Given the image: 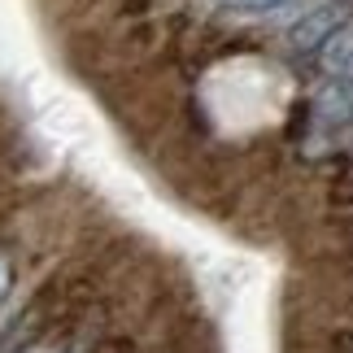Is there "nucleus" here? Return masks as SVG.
Masks as SVG:
<instances>
[{"label":"nucleus","mask_w":353,"mask_h":353,"mask_svg":"<svg viewBox=\"0 0 353 353\" xmlns=\"http://www.w3.org/2000/svg\"><path fill=\"white\" fill-rule=\"evenodd\" d=\"M349 22H353V0H323V5H314L310 13H301L292 22L288 44L296 52H319L332 35L349 31Z\"/></svg>","instance_id":"nucleus-1"},{"label":"nucleus","mask_w":353,"mask_h":353,"mask_svg":"<svg viewBox=\"0 0 353 353\" xmlns=\"http://www.w3.org/2000/svg\"><path fill=\"white\" fill-rule=\"evenodd\" d=\"M314 118L323 127H341L353 122V83H327L314 101Z\"/></svg>","instance_id":"nucleus-2"},{"label":"nucleus","mask_w":353,"mask_h":353,"mask_svg":"<svg viewBox=\"0 0 353 353\" xmlns=\"http://www.w3.org/2000/svg\"><path fill=\"white\" fill-rule=\"evenodd\" d=\"M288 0H227V9H279Z\"/></svg>","instance_id":"nucleus-3"},{"label":"nucleus","mask_w":353,"mask_h":353,"mask_svg":"<svg viewBox=\"0 0 353 353\" xmlns=\"http://www.w3.org/2000/svg\"><path fill=\"white\" fill-rule=\"evenodd\" d=\"M336 70H341L349 83H353V39H349V48H345V57H341V65H336Z\"/></svg>","instance_id":"nucleus-4"},{"label":"nucleus","mask_w":353,"mask_h":353,"mask_svg":"<svg viewBox=\"0 0 353 353\" xmlns=\"http://www.w3.org/2000/svg\"><path fill=\"white\" fill-rule=\"evenodd\" d=\"M5 292H9V262L0 257V296H5Z\"/></svg>","instance_id":"nucleus-5"},{"label":"nucleus","mask_w":353,"mask_h":353,"mask_svg":"<svg viewBox=\"0 0 353 353\" xmlns=\"http://www.w3.org/2000/svg\"><path fill=\"white\" fill-rule=\"evenodd\" d=\"M22 353H52V349H44V345H31V349H22Z\"/></svg>","instance_id":"nucleus-6"},{"label":"nucleus","mask_w":353,"mask_h":353,"mask_svg":"<svg viewBox=\"0 0 353 353\" xmlns=\"http://www.w3.org/2000/svg\"><path fill=\"white\" fill-rule=\"evenodd\" d=\"M65 353H88V349H65Z\"/></svg>","instance_id":"nucleus-7"}]
</instances>
